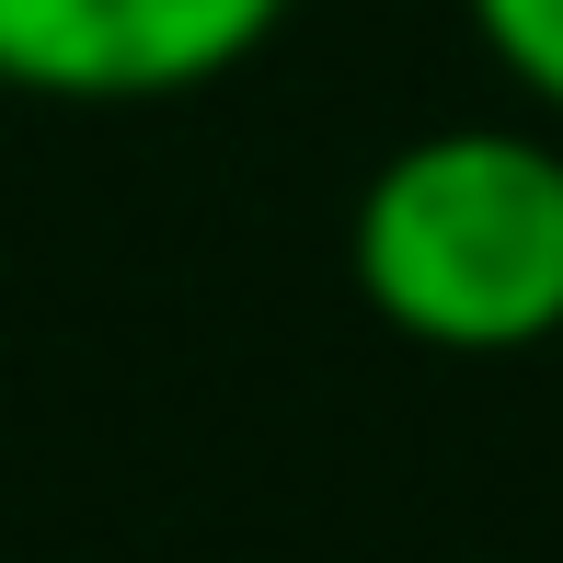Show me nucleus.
Masks as SVG:
<instances>
[{
    "instance_id": "f257e3e1",
    "label": "nucleus",
    "mask_w": 563,
    "mask_h": 563,
    "mask_svg": "<svg viewBox=\"0 0 563 563\" xmlns=\"http://www.w3.org/2000/svg\"><path fill=\"white\" fill-rule=\"evenodd\" d=\"M356 299L449 356L563 334V150L529 126H438L391 150L345 230Z\"/></svg>"
},
{
    "instance_id": "f03ea898",
    "label": "nucleus",
    "mask_w": 563,
    "mask_h": 563,
    "mask_svg": "<svg viewBox=\"0 0 563 563\" xmlns=\"http://www.w3.org/2000/svg\"><path fill=\"white\" fill-rule=\"evenodd\" d=\"M288 23V0H0V92L35 104H173Z\"/></svg>"
},
{
    "instance_id": "7ed1b4c3",
    "label": "nucleus",
    "mask_w": 563,
    "mask_h": 563,
    "mask_svg": "<svg viewBox=\"0 0 563 563\" xmlns=\"http://www.w3.org/2000/svg\"><path fill=\"white\" fill-rule=\"evenodd\" d=\"M472 35L495 46L506 81H529L563 115V0H472Z\"/></svg>"
}]
</instances>
